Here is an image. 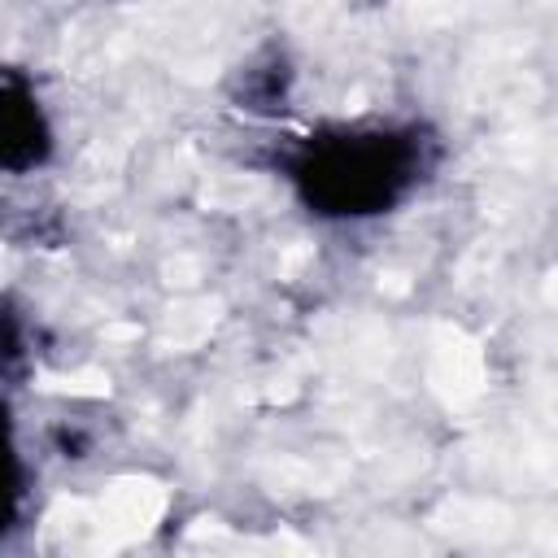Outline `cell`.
I'll return each instance as SVG.
<instances>
[{
	"instance_id": "1",
	"label": "cell",
	"mask_w": 558,
	"mask_h": 558,
	"mask_svg": "<svg viewBox=\"0 0 558 558\" xmlns=\"http://www.w3.org/2000/svg\"><path fill=\"white\" fill-rule=\"evenodd\" d=\"M440 144L418 122H340L283 157L296 201L323 222H366L401 209L436 170Z\"/></svg>"
},
{
	"instance_id": "2",
	"label": "cell",
	"mask_w": 558,
	"mask_h": 558,
	"mask_svg": "<svg viewBox=\"0 0 558 558\" xmlns=\"http://www.w3.org/2000/svg\"><path fill=\"white\" fill-rule=\"evenodd\" d=\"M52 157V122L26 78H0V174H31Z\"/></svg>"
},
{
	"instance_id": "3",
	"label": "cell",
	"mask_w": 558,
	"mask_h": 558,
	"mask_svg": "<svg viewBox=\"0 0 558 558\" xmlns=\"http://www.w3.org/2000/svg\"><path fill=\"white\" fill-rule=\"evenodd\" d=\"M26 501V466L17 453V432H13V410L0 397V532H9L22 514Z\"/></svg>"
},
{
	"instance_id": "4",
	"label": "cell",
	"mask_w": 558,
	"mask_h": 558,
	"mask_svg": "<svg viewBox=\"0 0 558 558\" xmlns=\"http://www.w3.org/2000/svg\"><path fill=\"white\" fill-rule=\"evenodd\" d=\"M31 371V349H26V318L22 310L0 296V379L17 384Z\"/></svg>"
}]
</instances>
